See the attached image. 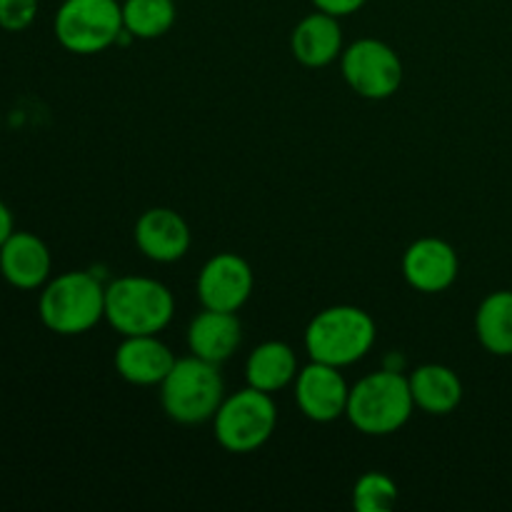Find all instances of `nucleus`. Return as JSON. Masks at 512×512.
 Instances as JSON below:
<instances>
[{
    "label": "nucleus",
    "mask_w": 512,
    "mask_h": 512,
    "mask_svg": "<svg viewBox=\"0 0 512 512\" xmlns=\"http://www.w3.org/2000/svg\"><path fill=\"white\" fill-rule=\"evenodd\" d=\"M53 258L38 235L28 230H13L0 245V275L18 290H38L50 280Z\"/></svg>",
    "instance_id": "obj_12"
},
{
    "label": "nucleus",
    "mask_w": 512,
    "mask_h": 512,
    "mask_svg": "<svg viewBox=\"0 0 512 512\" xmlns=\"http://www.w3.org/2000/svg\"><path fill=\"white\" fill-rule=\"evenodd\" d=\"M298 373V355L283 340H268V343L258 345L245 363V378H248L250 388H258L270 395L295 383Z\"/></svg>",
    "instance_id": "obj_18"
},
{
    "label": "nucleus",
    "mask_w": 512,
    "mask_h": 512,
    "mask_svg": "<svg viewBox=\"0 0 512 512\" xmlns=\"http://www.w3.org/2000/svg\"><path fill=\"white\" fill-rule=\"evenodd\" d=\"M253 268L238 253H218L198 275V298L203 308L238 313L253 293Z\"/></svg>",
    "instance_id": "obj_9"
},
{
    "label": "nucleus",
    "mask_w": 512,
    "mask_h": 512,
    "mask_svg": "<svg viewBox=\"0 0 512 512\" xmlns=\"http://www.w3.org/2000/svg\"><path fill=\"white\" fill-rule=\"evenodd\" d=\"M13 230H15L13 213H10L8 205H5L3 200H0V245H3L5 240L10 238V235H13Z\"/></svg>",
    "instance_id": "obj_24"
},
{
    "label": "nucleus",
    "mask_w": 512,
    "mask_h": 512,
    "mask_svg": "<svg viewBox=\"0 0 512 512\" xmlns=\"http://www.w3.org/2000/svg\"><path fill=\"white\" fill-rule=\"evenodd\" d=\"M398 498V485L385 473H365L353 488V508L360 512L393 510Z\"/></svg>",
    "instance_id": "obj_21"
},
{
    "label": "nucleus",
    "mask_w": 512,
    "mask_h": 512,
    "mask_svg": "<svg viewBox=\"0 0 512 512\" xmlns=\"http://www.w3.org/2000/svg\"><path fill=\"white\" fill-rule=\"evenodd\" d=\"M315 5V10H323V13L335 15V18H345V15H353L363 8L368 0H310Z\"/></svg>",
    "instance_id": "obj_23"
},
{
    "label": "nucleus",
    "mask_w": 512,
    "mask_h": 512,
    "mask_svg": "<svg viewBox=\"0 0 512 512\" xmlns=\"http://www.w3.org/2000/svg\"><path fill=\"white\" fill-rule=\"evenodd\" d=\"M375 320L355 305H333L315 315L305 328V350L310 360L348 368L375 345Z\"/></svg>",
    "instance_id": "obj_4"
},
{
    "label": "nucleus",
    "mask_w": 512,
    "mask_h": 512,
    "mask_svg": "<svg viewBox=\"0 0 512 512\" xmlns=\"http://www.w3.org/2000/svg\"><path fill=\"white\" fill-rule=\"evenodd\" d=\"M275 425H278V408L273 395L250 385L228 395L213 418L215 440L220 448L235 455L263 448L273 438Z\"/></svg>",
    "instance_id": "obj_6"
},
{
    "label": "nucleus",
    "mask_w": 512,
    "mask_h": 512,
    "mask_svg": "<svg viewBox=\"0 0 512 512\" xmlns=\"http://www.w3.org/2000/svg\"><path fill=\"white\" fill-rule=\"evenodd\" d=\"M38 315L55 335H83L105 318V285L85 270H70L40 290Z\"/></svg>",
    "instance_id": "obj_2"
},
{
    "label": "nucleus",
    "mask_w": 512,
    "mask_h": 512,
    "mask_svg": "<svg viewBox=\"0 0 512 512\" xmlns=\"http://www.w3.org/2000/svg\"><path fill=\"white\" fill-rule=\"evenodd\" d=\"M175 355L158 335H125L115 350V370L130 385H160L175 365Z\"/></svg>",
    "instance_id": "obj_14"
},
{
    "label": "nucleus",
    "mask_w": 512,
    "mask_h": 512,
    "mask_svg": "<svg viewBox=\"0 0 512 512\" xmlns=\"http://www.w3.org/2000/svg\"><path fill=\"white\" fill-rule=\"evenodd\" d=\"M290 50L305 68H325L343 55V28L340 18L315 10L305 15L290 35Z\"/></svg>",
    "instance_id": "obj_16"
},
{
    "label": "nucleus",
    "mask_w": 512,
    "mask_h": 512,
    "mask_svg": "<svg viewBox=\"0 0 512 512\" xmlns=\"http://www.w3.org/2000/svg\"><path fill=\"white\" fill-rule=\"evenodd\" d=\"M178 18L175 0H123L125 33L140 40L163 38Z\"/></svg>",
    "instance_id": "obj_20"
},
{
    "label": "nucleus",
    "mask_w": 512,
    "mask_h": 512,
    "mask_svg": "<svg viewBox=\"0 0 512 512\" xmlns=\"http://www.w3.org/2000/svg\"><path fill=\"white\" fill-rule=\"evenodd\" d=\"M340 70L353 93L368 100L390 98L403 83V60L378 38H360L350 43L340 55Z\"/></svg>",
    "instance_id": "obj_8"
},
{
    "label": "nucleus",
    "mask_w": 512,
    "mask_h": 512,
    "mask_svg": "<svg viewBox=\"0 0 512 512\" xmlns=\"http://www.w3.org/2000/svg\"><path fill=\"white\" fill-rule=\"evenodd\" d=\"M53 33L68 53L95 55L118 43L125 33L123 3L118 0H63Z\"/></svg>",
    "instance_id": "obj_7"
},
{
    "label": "nucleus",
    "mask_w": 512,
    "mask_h": 512,
    "mask_svg": "<svg viewBox=\"0 0 512 512\" xmlns=\"http://www.w3.org/2000/svg\"><path fill=\"white\" fill-rule=\"evenodd\" d=\"M458 273V253L440 238L415 240L403 255V275L418 293H443L458 280Z\"/></svg>",
    "instance_id": "obj_11"
},
{
    "label": "nucleus",
    "mask_w": 512,
    "mask_h": 512,
    "mask_svg": "<svg viewBox=\"0 0 512 512\" xmlns=\"http://www.w3.org/2000/svg\"><path fill=\"white\" fill-rule=\"evenodd\" d=\"M225 400L223 375L218 365L203 358L175 360L168 378L160 383V403L165 415L180 425H200L215 418Z\"/></svg>",
    "instance_id": "obj_5"
},
{
    "label": "nucleus",
    "mask_w": 512,
    "mask_h": 512,
    "mask_svg": "<svg viewBox=\"0 0 512 512\" xmlns=\"http://www.w3.org/2000/svg\"><path fill=\"white\" fill-rule=\"evenodd\" d=\"M40 0H0V28L8 33H20L30 28L38 15Z\"/></svg>",
    "instance_id": "obj_22"
},
{
    "label": "nucleus",
    "mask_w": 512,
    "mask_h": 512,
    "mask_svg": "<svg viewBox=\"0 0 512 512\" xmlns=\"http://www.w3.org/2000/svg\"><path fill=\"white\" fill-rule=\"evenodd\" d=\"M415 403L410 393V383L398 370H378L350 388L348 415L350 425L358 433L373 435H393L403 428L413 415Z\"/></svg>",
    "instance_id": "obj_1"
},
{
    "label": "nucleus",
    "mask_w": 512,
    "mask_h": 512,
    "mask_svg": "<svg viewBox=\"0 0 512 512\" xmlns=\"http://www.w3.org/2000/svg\"><path fill=\"white\" fill-rule=\"evenodd\" d=\"M175 315L168 285L143 275H123L105 288V320L120 335H158Z\"/></svg>",
    "instance_id": "obj_3"
},
{
    "label": "nucleus",
    "mask_w": 512,
    "mask_h": 512,
    "mask_svg": "<svg viewBox=\"0 0 512 512\" xmlns=\"http://www.w3.org/2000/svg\"><path fill=\"white\" fill-rule=\"evenodd\" d=\"M480 345L498 358L512 355V290H495L475 313Z\"/></svg>",
    "instance_id": "obj_19"
},
{
    "label": "nucleus",
    "mask_w": 512,
    "mask_h": 512,
    "mask_svg": "<svg viewBox=\"0 0 512 512\" xmlns=\"http://www.w3.org/2000/svg\"><path fill=\"white\" fill-rule=\"evenodd\" d=\"M240 340H243V325L235 313L203 308V313L190 320L188 348L195 358L220 365L238 353Z\"/></svg>",
    "instance_id": "obj_15"
},
{
    "label": "nucleus",
    "mask_w": 512,
    "mask_h": 512,
    "mask_svg": "<svg viewBox=\"0 0 512 512\" xmlns=\"http://www.w3.org/2000/svg\"><path fill=\"white\" fill-rule=\"evenodd\" d=\"M415 408L428 415H450L463 403V383L448 365L428 363L408 378Z\"/></svg>",
    "instance_id": "obj_17"
},
{
    "label": "nucleus",
    "mask_w": 512,
    "mask_h": 512,
    "mask_svg": "<svg viewBox=\"0 0 512 512\" xmlns=\"http://www.w3.org/2000/svg\"><path fill=\"white\" fill-rule=\"evenodd\" d=\"M135 245L153 263H175L190 248V228L170 208H150L135 223Z\"/></svg>",
    "instance_id": "obj_13"
},
{
    "label": "nucleus",
    "mask_w": 512,
    "mask_h": 512,
    "mask_svg": "<svg viewBox=\"0 0 512 512\" xmlns=\"http://www.w3.org/2000/svg\"><path fill=\"white\" fill-rule=\"evenodd\" d=\"M350 388L335 365L310 360L295 378V403L313 423H333L348 410Z\"/></svg>",
    "instance_id": "obj_10"
}]
</instances>
